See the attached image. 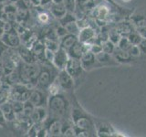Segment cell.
Here are the masks:
<instances>
[{"instance_id": "obj_1", "label": "cell", "mask_w": 146, "mask_h": 137, "mask_svg": "<svg viewBox=\"0 0 146 137\" xmlns=\"http://www.w3.org/2000/svg\"><path fill=\"white\" fill-rule=\"evenodd\" d=\"M70 119L76 129L89 132L91 134V136L97 135L93 118L90 117L89 114L80 106L76 99H74V102H71Z\"/></svg>"}, {"instance_id": "obj_2", "label": "cell", "mask_w": 146, "mask_h": 137, "mask_svg": "<svg viewBox=\"0 0 146 137\" xmlns=\"http://www.w3.org/2000/svg\"><path fill=\"white\" fill-rule=\"evenodd\" d=\"M48 115L60 119L70 118L71 102L63 93L49 95L48 100Z\"/></svg>"}, {"instance_id": "obj_3", "label": "cell", "mask_w": 146, "mask_h": 137, "mask_svg": "<svg viewBox=\"0 0 146 137\" xmlns=\"http://www.w3.org/2000/svg\"><path fill=\"white\" fill-rule=\"evenodd\" d=\"M40 72L36 80V86L40 89L47 90L50 83L56 79L58 74V70L52 63L43 61L42 65H40Z\"/></svg>"}, {"instance_id": "obj_4", "label": "cell", "mask_w": 146, "mask_h": 137, "mask_svg": "<svg viewBox=\"0 0 146 137\" xmlns=\"http://www.w3.org/2000/svg\"><path fill=\"white\" fill-rule=\"evenodd\" d=\"M48 97L49 94L47 90H43L38 88V87H35V88L30 90L29 100L35 107H39V106L47 107Z\"/></svg>"}, {"instance_id": "obj_5", "label": "cell", "mask_w": 146, "mask_h": 137, "mask_svg": "<svg viewBox=\"0 0 146 137\" xmlns=\"http://www.w3.org/2000/svg\"><path fill=\"white\" fill-rule=\"evenodd\" d=\"M65 70L73 78V80L75 81V86L77 85L78 80H80V78L84 75V71H85L83 67L81 65L80 59L76 58H71V57H70V59H68V61L67 63Z\"/></svg>"}, {"instance_id": "obj_6", "label": "cell", "mask_w": 146, "mask_h": 137, "mask_svg": "<svg viewBox=\"0 0 146 137\" xmlns=\"http://www.w3.org/2000/svg\"><path fill=\"white\" fill-rule=\"evenodd\" d=\"M30 90L24 83H17L10 89V100H18L25 102L29 99Z\"/></svg>"}, {"instance_id": "obj_7", "label": "cell", "mask_w": 146, "mask_h": 137, "mask_svg": "<svg viewBox=\"0 0 146 137\" xmlns=\"http://www.w3.org/2000/svg\"><path fill=\"white\" fill-rule=\"evenodd\" d=\"M57 80L61 87L63 92H66L68 95L73 93V90H74V88L76 87L75 81L66 70H61L58 71Z\"/></svg>"}, {"instance_id": "obj_8", "label": "cell", "mask_w": 146, "mask_h": 137, "mask_svg": "<svg viewBox=\"0 0 146 137\" xmlns=\"http://www.w3.org/2000/svg\"><path fill=\"white\" fill-rule=\"evenodd\" d=\"M43 123L48 131V136L62 135V119L48 115Z\"/></svg>"}, {"instance_id": "obj_9", "label": "cell", "mask_w": 146, "mask_h": 137, "mask_svg": "<svg viewBox=\"0 0 146 137\" xmlns=\"http://www.w3.org/2000/svg\"><path fill=\"white\" fill-rule=\"evenodd\" d=\"M68 59H70V55H68V50L59 47L56 51H55V56H54L52 64L58 70H65Z\"/></svg>"}, {"instance_id": "obj_10", "label": "cell", "mask_w": 146, "mask_h": 137, "mask_svg": "<svg viewBox=\"0 0 146 137\" xmlns=\"http://www.w3.org/2000/svg\"><path fill=\"white\" fill-rule=\"evenodd\" d=\"M1 40L6 44L7 46L10 48H17L21 45V38L20 35L18 34V32L14 29L5 32L1 37Z\"/></svg>"}, {"instance_id": "obj_11", "label": "cell", "mask_w": 146, "mask_h": 137, "mask_svg": "<svg viewBox=\"0 0 146 137\" xmlns=\"http://www.w3.org/2000/svg\"><path fill=\"white\" fill-rule=\"evenodd\" d=\"M80 62L81 65L83 67L85 71H89L93 70L95 68H99L102 65L98 62V61L96 59L95 54L92 53L91 51H87L82 54V56L80 57Z\"/></svg>"}, {"instance_id": "obj_12", "label": "cell", "mask_w": 146, "mask_h": 137, "mask_svg": "<svg viewBox=\"0 0 146 137\" xmlns=\"http://www.w3.org/2000/svg\"><path fill=\"white\" fill-rule=\"evenodd\" d=\"M97 37V31L92 27H86L84 29H81L78 34V39L80 42L83 43H93Z\"/></svg>"}, {"instance_id": "obj_13", "label": "cell", "mask_w": 146, "mask_h": 137, "mask_svg": "<svg viewBox=\"0 0 146 137\" xmlns=\"http://www.w3.org/2000/svg\"><path fill=\"white\" fill-rule=\"evenodd\" d=\"M95 127H96V134L98 136H112L115 132L113 128L107 122L102 121H97V119L93 118Z\"/></svg>"}, {"instance_id": "obj_14", "label": "cell", "mask_w": 146, "mask_h": 137, "mask_svg": "<svg viewBox=\"0 0 146 137\" xmlns=\"http://www.w3.org/2000/svg\"><path fill=\"white\" fill-rule=\"evenodd\" d=\"M48 116V110L46 106L35 107L30 119L33 123H42Z\"/></svg>"}, {"instance_id": "obj_15", "label": "cell", "mask_w": 146, "mask_h": 137, "mask_svg": "<svg viewBox=\"0 0 146 137\" xmlns=\"http://www.w3.org/2000/svg\"><path fill=\"white\" fill-rule=\"evenodd\" d=\"M17 49L22 59V61H24L26 63H33L38 61L36 58L35 57V55L32 53L31 49L29 48H27L24 44L23 45L21 44L19 47L17 48Z\"/></svg>"}, {"instance_id": "obj_16", "label": "cell", "mask_w": 146, "mask_h": 137, "mask_svg": "<svg viewBox=\"0 0 146 137\" xmlns=\"http://www.w3.org/2000/svg\"><path fill=\"white\" fill-rule=\"evenodd\" d=\"M96 59L102 66H108V65H117L118 62L113 57V55L106 53L104 51H100L97 54H95Z\"/></svg>"}, {"instance_id": "obj_17", "label": "cell", "mask_w": 146, "mask_h": 137, "mask_svg": "<svg viewBox=\"0 0 146 137\" xmlns=\"http://www.w3.org/2000/svg\"><path fill=\"white\" fill-rule=\"evenodd\" d=\"M48 7H49L50 14H51L54 17H56L57 19H60V18H62L68 13L63 2L62 3H53L52 2Z\"/></svg>"}, {"instance_id": "obj_18", "label": "cell", "mask_w": 146, "mask_h": 137, "mask_svg": "<svg viewBox=\"0 0 146 137\" xmlns=\"http://www.w3.org/2000/svg\"><path fill=\"white\" fill-rule=\"evenodd\" d=\"M45 49L46 47H45L43 39H38L36 40V42L32 45V47L30 48L32 53L35 55L36 59H42V61H44Z\"/></svg>"}, {"instance_id": "obj_19", "label": "cell", "mask_w": 146, "mask_h": 137, "mask_svg": "<svg viewBox=\"0 0 146 137\" xmlns=\"http://www.w3.org/2000/svg\"><path fill=\"white\" fill-rule=\"evenodd\" d=\"M113 57L115 58V59L117 61V62H121V63H127V62H131L132 61V58L130 53L127 51V50L121 49L119 47H116L114 51L112 53Z\"/></svg>"}, {"instance_id": "obj_20", "label": "cell", "mask_w": 146, "mask_h": 137, "mask_svg": "<svg viewBox=\"0 0 146 137\" xmlns=\"http://www.w3.org/2000/svg\"><path fill=\"white\" fill-rule=\"evenodd\" d=\"M78 41H79V39H78L77 35L68 33L65 36H63L62 38L59 39V46H60L61 48L65 49L66 50H68L73 45H75Z\"/></svg>"}, {"instance_id": "obj_21", "label": "cell", "mask_w": 146, "mask_h": 137, "mask_svg": "<svg viewBox=\"0 0 146 137\" xmlns=\"http://www.w3.org/2000/svg\"><path fill=\"white\" fill-rule=\"evenodd\" d=\"M134 26L132 25V23L130 22H118L117 25L115 26V29L117 32L121 37H128L132 31H134Z\"/></svg>"}, {"instance_id": "obj_22", "label": "cell", "mask_w": 146, "mask_h": 137, "mask_svg": "<svg viewBox=\"0 0 146 137\" xmlns=\"http://www.w3.org/2000/svg\"><path fill=\"white\" fill-rule=\"evenodd\" d=\"M0 109L2 110L3 113L5 114V116H6L7 120V123L14 121L16 119V112H14V109H13L12 103L10 100L0 104Z\"/></svg>"}, {"instance_id": "obj_23", "label": "cell", "mask_w": 146, "mask_h": 137, "mask_svg": "<svg viewBox=\"0 0 146 137\" xmlns=\"http://www.w3.org/2000/svg\"><path fill=\"white\" fill-rule=\"evenodd\" d=\"M47 90H48L49 95H56V94L63 92L61 87H60V85H59L58 81L57 80V78L51 82V83H50V85L48 87Z\"/></svg>"}, {"instance_id": "obj_24", "label": "cell", "mask_w": 146, "mask_h": 137, "mask_svg": "<svg viewBox=\"0 0 146 137\" xmlns=\"http://www.w3.org/2000/svg\"><path fill=\"white\" fill-rule=\"evenodd\" d=\"M63 27L66 29V30H67L68 33L73 34V35H77V36H78V34H79V32H80V27H79V26H78V24H77L76 20H75V21H71V22H70V23H68V24L64 25Z\"/></svg>"}, {"instance_id": "obj_25", "label": "cell", "mask_w": 146, "mask_h": 137, "mask_svg": "<svg viewBox=\"0 0 146 137\" xmlns=\"http://www.w3.org/2000/svg\"><path fill=\"white\" fill-rule=\"evenodd\" d=\"M43 40H44L45 47L47 49H52V50H54V51H56V50L60 47V46H59V40L46 39V38H43Z\"/></svg>"}, {"instance_id": "obj_26", "label": "cell", "mask_w": 146, "mask_h": 137, "mask_svg": "<svg viewBox=\"0 0 146 137\" xmlns=\"http://www.w3.org/2000/svg\"><path fill=\"white\" fill-rule=\"evenodd\" d=\"M102 51L109 53V54H112L114 49L116 48V45L113 42H111L110 39L105 40L104 42H102Z\"/></svg>"}, {"instance_id": "obj_27", "label": "cell", "mask_w": 146, "mask_h": 137, "mask_svg": "<svg viewBox=\"0 0 146 137\" xmlns=\"http://www.w3.org/2000/svg\"><path fill=\"white\" fill-rule=\"evenodd\" d=\"M36 19L39 23L41 24H48L50 22V15L48 13H47L46 11H40L38 13V15H36Z\"/></svg>"}, {"instance_id": "obj_28", "label": "cell", "mask_w": 146, "mask_h": 137, "mask_svg": "<svg viewBox=\"0 0 146 137\" xmlns=\"http://www.w3.org/2000/svg\"><path fill=\"white\" fill-rule=\"evenodd\" d=\"M35 109V106L33 104H32L29 100H27V102H24V105H23V112L22 113L24 114L25 116H27V117H30L32 112H33Z\"/></svg>"}, {"instance_id": "obj_29", "label": "cell", "mask_w": 146, "mask_h": 137, "mask_svg": "<svg viewBox=\"0 0 146 137\" xmlns=\"http://www.w3.org/2000/svg\"><path fill=\"white\" fill-rule=\"evenodd\" d=\"M117 45L120 49H124V50H128L133 44L131 43V41L129 40V39H128L127 37H121Z\"/></svg>"}, {"instance_id": "obj_30", "label": "cell", "mask_w": 146, "mask_h": 137, "mask_svg": "<svg viewBox=\"0 0 146 137\" xmlns=\"http://www.w3.org/2000/svg\"><path fill=\"white\" fill-rule=\"evenodd\" d=\"M108 37H109V39L111 40V42H113L115 45L118 44V42L120 41V39H121V36L118 33L115 27H114L113 29H111V31L109 32V36H108Z\"/></svg>"}, {"instance_id": "obj_31", "label": "cell", "mask_w": 146, "mask_h": 137, "mask_svg": "<svg viewBox=\"0 0 146 137\" xmlns=\"http://www.w3.org/2000/svg\"><path fill=\"white\" fill-rule=\"evenodd\" d=\"M63 4L65 6L67 12L68 13H74L77 7L76 0H63Z\"/></svg>"}, {"instance_id": "obj_32", "label": "cell", "mask_w": 146, "mask_h": 137, "mask_svg": "<svg viewBox=\"0 0 146 137\" xmlns=\"http://www.w3.org/2000/svg\"><path fill=\"white\" fill-rule=\"evenodd\" d=\"M128 39H129V40L131 41V44H133V45H139V43L141 42V37L139 35V33L137 31H132L131 33L127 37Z\"/></svg>"}, {"instance_id": "obj_33", "label": "cell", "mask_w": 146, "mask_h": 137, "mask_svg": "<svg viewBox=\"0 0 146 137\" xmlns=\"http://www.w3.org/2000/svg\"><path fill=\"white\" fill-rule=\"evenodd\" d=\"M54 56H55V51L52 49H45V52H44V61L49 62V63H52L53 62V59H54Z\"/></svg>"}, {"instance_id": "obj_34", "label": "cell", "mask_w": 146, "mask_h": 137, "mask_svg": "<svg viewBox=\"0 0 146 137\" xmlns=\"http://www.w3.org/2000/svg\"><path fill=\"white\" fill-rule=\"evenodd\" d=\"M127 51L130 53V55L132 58L139 57L140 55H141V49H140L138 45H132L131 47L127 50Z\"/></svg>"}, {"instance_id": "obj_35", "label": "cell", "mask_w": 146, "mask_h": 137, "mask_svg": "<svg viewBox=\"0 0 146 137\" xmlns=\"http://www.w3.org/2000/svg\"><path fill=\"white\" fill-rule=\"evenodd\" d=\"M7 126V120L6 116H5V114L3 113L2 110L0 109V127L5 128Z\"/></svg>"}, {"instance_id": "obj_36", "label": "cell", "mask_w": 146, "mask_h": 137, "mask_svg": "<svg viewBox=\"0 0 146 137\" xmlns=\"http://www.w3.org/2000/svg\"><path fill=\"white\" fill-rule=\"evenodd\" d=\"M139 48L141 49V53L146 55V39H141V42L139 43Z\"/></svg>"}, {"instance_id": "obj_37", "label": "cell", "mask_w": 146, "mask_h": 137, "mask_svg": "<svg viewBox=\"0 0 146 137\" xmlns=\"http://www.w3.org/2000/svg\"><path fill=\"white\" fill-rule=\"evenodd\" d=\"M5 75H6V72H5L4 67H3L2 64H0V78L3 79V78L5 77Z\"/></svg>"}, {"instance_id": "obj_38", "label": "cell", "mask_w": 146, "mask_h": 137, "mask_svg": "<svg viewBox=\"0 0 146 137\" xmlns=\"http://www.w3.org/2000/svg\"><path fill=\"white\" fill-rule=\"evenodd\" d=\"M53 3H62L63 0H52Z\"/></svg>"}, {"instance_id": "obj_39", "label": "cell", "mask_w": 146, "mask_h": 137, "mask_svg": "<svg viewBox=\"0 0 146 137\" xmlns=\"http://www.w3.org/2000/svg\"><path fill=\"white\" fill-rule=\"evenodd\" d=\"M3 85V80L1 79V78H0V87H1Z\"/></svg>"}, {"instance_id": "obj_40", "label": "cell", "mask_w": 146, "mask_h": 137, "mask_svg": "<svg viewBox=\"0 0 146 137\" xmlns=\"http://www.w3.org/2000/svg\"><path fill=\"white\" fill-rule=\"evenodd\" d=\"M10 2H14V3H16L17 1H18V0H9Z\"/></svg>"}, {"instance_id": "obj_41", "label": "cell", "mask_w": 146, "mask_h": 137, "mask_svg": "<svg viewBox=\"0 0 146 137\" xmlns=\"http://www.w3.org/2000/svg\"><path fill=\"white\" fill-rule=\"evenodd\" d=\"M121 1H123V2H129V1H131V0H121Z\"/></svg>"}, {"instance_id": "obj_42", "label": "cell", "mask_w": 146, "mask_h": 137, "mask_svg": "<svg viewBox=\"0 0 146 137\" xmlns=\"http://www.w3.org/2000/svg\"><path fill=\"white\" fill-rule=\"evenodd\" d=\"M0 64H2V59H1V57H0Z\"/></svg>"}]
</instances>
